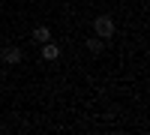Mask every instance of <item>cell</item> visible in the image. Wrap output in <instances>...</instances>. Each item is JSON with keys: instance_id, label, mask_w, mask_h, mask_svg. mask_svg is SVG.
Segmentation results:
<instances>
[{"instance_id": "cell-5", "label": "cell", "mask_w": 150, "mask_h": 135, "mask_svg": "<svg viewBox=\"0 0 150 135\" xmlns=\"http://www.w3.org/2000/svg\"><path fill=\"white\" fill-rule=\"evenodd\" d=\"M30 39H33L36 45L48 42V39H51V27H48V24H36V27L30 30Z\"/></svg>"}, {"instance_id": "cell-1", "label": "cell", "mask_w": 150, "mask_h": 135, "mask_svg": "<svg viewBox=\"0 0 150 135\" xmlns=\"http://www.w3.org/2000/svg\"><path fill=\"white\" fill-rule=\"evenodd\" d=\"M90 27H93V36L111 42V36L117 33V21H114V15H111V12H99V15L90 18Z\"/></svg>"}, {"instance_id": "cell-3", "label": "cell", "mask_w": 150, "mask_h": 135, "mask_svg": "<svg viewBox=\"0 0 150 135\" xmlns=\"http://www.w3.org/2000/svg\"><path fill=\"white\" fill-rule=\"evenodd\" d=\"M60 54H63V48H60L57 42H42L39 45V57H42V63H54V60H60Z\"/></svg>"}, {"instance_id": "cell-4", "label": "cell", "mask_w": 150, "mask_h": 135, "mask_svg": "<svg viewBox=\"0 0 150 135\" xmlns=\"http://www.w3.org/2000/svg\"><path fill=\"white\" fill-rule=\"evenodd\" d=\"M84 51L90 57H102L105 54V39H99V36H84Z\"/></svg>"}, {"instance_id": "cell-2", "label": "cell", "mask_w": 150, "mask_h": 135, "mask_svg": "<svg viewBox=\"0 0 150 135\" xmlns=\"http://www.w3.org/2000/svg\"><path fill=\"white\" fill-rule=\"evenodd\" d=\"M0 63L3 66H21L24 63V48L15 45V42H6L0 48Z\"/></svg>"}]
</instances>
